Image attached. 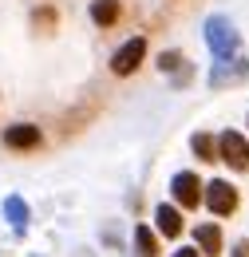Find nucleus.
<instances>
[{
  "instance_id": "1",
  "label": "nucleus",
  "mask_w": 249,
  "mask_h": 257,
  "mask_svg": "<svg viewBox=\"0 0 249 257\" xmlns=\"http://www.w3.org/2000/svg\"><path fill=\"white\" fill-rule=\"evenodd\" d=\"M202 202L210 206V214L229 218V214H237V206H241V194H237V186H233V182L214 178V182H206V186H202Z\"/></svg>"
},
{
  "instance_id": "2",
  "label": "nucleus",
  "mask_w": 249,
  "mask_h": 257,
  "mask_svg": "<svg viewBox=\"0 0 249 257\" xmlns=\"http://www.w3.org/2000/svg\"><path fill=\"white\" fill-rule=\"evenodd\" d=\"M143 60H147V36H131V40H123V44L111 52V71H115L119 79H123V75H135Z\"/></svg>"
},
{
  "instance_id": "3",
  "label": "nucleus",
  "mask_w": 249,
  "mask_h": 257,
  "mask_svg": "<svg viewBox=\"0 0 249 257\" xmlns=\"http://www.w3.org/2000/svg\"><path fill=\"white\" fill-rule=\"evenodd\" d=\"M206 44H210V52H214L218 60H229V56L237 52V32H233V24H229L225 16H210V20H206Z\"/></svg>"
},
{
  "instance_id": "4",
  "label": "nucleus",
  "mask_w": 249,
  "mask_h": 257,
  "mask_svg": "<svg viewBox=\"0 0 249 257\" xmlns=\"http://www.w3.org/2000/svg\"><path fill=\"white\" fill-rule=\"evenodd\" d=\"M218 162H225L229 170H249V143L237 131H221L218 135Z\"/></svg>"
},
{
  "instance_id": "5",
  "label": "nucleus",
  "mask_w": 249,
  "mask_h": 257,
  "mask_svg": "<svg viewBox=\"0 0 249 257\" xmlns=\"http://www.w3.org/2000/svg\"><path fill=\"white\" fill-rule=\"evenodd\" d=\"M202 178L194 174V170H178L174 178H170V194H174V202L182 206V210H198L202 206Z\"/></svg>"
},
{
  "instance_id": "6",
  "label": "nucleus",
  "mask_w": 249,
  "mask_h": 257,
  "mask_svg": "<svg viewBox=\"0 0 249 257\" xmlns=\"http://www.w3.org/2000/svg\"><path fill=\"white\" fill-rule=\"evenodd\" d=\"M40 143H44V135H40L36 123H12L4 131V147L8 151H36Z\"/></svg>"
},
{
  "instance_id": "7",
  "label": "nucleus",
  "mask_w": 249,
  "mask_h": 257,
  "mask_svg": "<svg viewBox=\"0 0 249 257\" xmlns=\"http://www.w3.org/2000/svg\"><path fill=\"white\" fill-rule=\"evenodd\" d=\"M155 229L162 233V237H170V241H174V237H182V229H186V225H182L178 206H166V202L155 206Z\"/></svg>"
},
{
  "instance_id": "8",
  "label": "nucleus",
  "mask_w": 249,
  "mask_h": 257,
  "mask_svg": "<svg viewBox=\"0 0 249 257\" xmlns=\"http://www.w3.org/2000/svg\"><path fill=\"white\" fill-rule=\"evenodd\" d=\"M123 16V4L119 0H91V24L95 28H115Z\"/></svg>"
},
{
  "instance_id": "9",
  "label": "nucleus",
  "mask_w": 249,
  "mask_h": 257,
  "mask_svg": "<svg viewBox=\"0 0 249 257\" xmlns=\"http://www.w3.org/2000/svg\"><path fill=\"white\" fill-rule=\"evenodd\" d=\"M194 241H198L202 257H221V229L214 222L198 225V229H194Z\"/></svg>"
},
{
  "instance_id": "10",
  "label": "nucleus",
  "mask_w": 249,
  "mask_h": 257,
  "mask_svg": "<svg viewBox=\"0 0 249 257\" xmlns=\"http://www.w3.org/2000/svg\"><path fill=\"white\" fill-rule=\"evenodd\" d=\"M190 151L198 155V162H218V139L206 135V131H198V135L190 139Z\"/></svg>"
},
{
  "instance_id": "11",
  "label": "nucleus",
  "mask_w": 249,
  "mask_h": 257,
  "mask_svg": "<svg viewBox=\"0 0 249 257\" xmlns=\"http://www.w3.org/2000/svg\"><path fill=\"white\" fill-rule=\"evenodd\" d=\"M135 249H139V257H162L158 237L147 229V225H135Z\"/></svg>"
},
{
  "instance_id": "12",
  "label": "nucleus",
  "mask_w": 249,
  "mask_h": 257,
  "mask_svg": "<svg viewBox=\"0 0 249 257\" xmlns=\"http://www.w3.org/2000/svg\"><path fill=\"white\" fill-rule=\"evenodd\" d=\"M4 214L12 218V225H16V229H24V225H28V206H24L20 198H8V202H4Z\"/></svg>"
},
{
  "instance_id": "13",
  "label": "nucleus",
  "mask_w": 249,
  "mask_h": 257,
  "mask_svg": "<svg viewBox=\"0 0 249 257\" xmlns=\"http://www.w3.org/2000/svg\"><path fill=\"white\" fill-rule=\"evenodd\" d=\"M32 24H36L40 32H52V28L60 24V16H56V8H48V4H44V8H36V12H32Z\"/></svg>"
},
{
  "instance_id": "14",
  "label": "nucleus",
  "mask_w": 249,
  "mask_h": 257,
  "mask_svg": "<svg viewBox=\"0 0 249 257\" xmlns=\"http://www.w3.org/2000/svg\"><path fill=\"white\" fill-rule=\"evenodd\" d=\"M178 67H182V52H162V56H158V71H162V75H166V71H178Z\"/></svg>"
},
{
  "instance_id": "15",
  "label": "nucleus",
  "mask_w": 249,
  "mask_h": 257,
  "mask_svg": "<svg viewBox=\"0 0 249 257\" xmlns=\"http://www.w3.org/2000/svg\"><path fill=\"white\" fill-rule=\"evenodd\" d=\"M233 257H249V237H241V241L233 245Z\"/></svg>"
},
{
  "instance_id": "16",
  "label": "nucleus",
  "mask_w": 249,
  "mask_h": 257,
  "mask_svg": "<svg viewBox=\"0 0 249 257\" xmlns=\"http://www.w3.org/2000/svg\"><path fill=\"white\" fill-rule=\"evenodd\" d=\"M170 257H202V253H198V249H174Z\"/></svg>"
}]
</instances>
